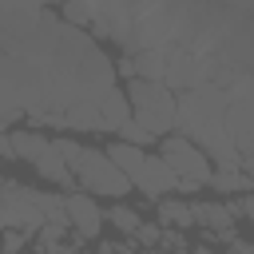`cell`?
Instances as JSON below:
<instances>
[{
    "mask_svg": "<svg viewBox=\"0 0 254 254\" xmlns=\"http://www.w3.org/2000/svg\"><path fill=\"white\" fill-rule=\"evenodd\" d=\"M127 119H131V111H127V95H123V87L115 83L111 91L99 95V123H103V131H119Z\"/></svg>",
    "mask_w": 254,
    "mask_h": 254,
    "instance_id": "9c48e42d",
    "label": "cell"
},
{
    "mask_svg": "<svg viewBox=\"0 0 254 254\" xmlns=\"http://www.w3.org/2000/svg\"><path fill=\"white\" fill-rule=\"evenodd\" d=\"M12 155L24 159V163H32V167L40 171V179H48L52 187L75 190V183H71V175H67V167H64V159L56 155V147H52L48 135L28 131V127H24V131H12Z\"/></svg>",
    "mask_w": 254,
    "mask_h": 254,
    "instance_id": "3957f363",
    "label": "cell"
},
{
    "mask_svg": "<svg viewBox=\"0 0 254 254\" xmlns=\"http://www.w3.org/2000/svg\"><path fill=\"white\" fill-rule=\"evenodd\" d=\"M190 214H194V226H202V230H210V234L234 230V218H230V210H226L222 198H218V202H198V198H190Z\"/></svg>",
    "mask_w": 254,
    "mask_h": 254,
    "instance_id": "ba28073f",
    "label": "cell"
},
{
    "mask_svg": "<svg viewBox=\"0 0 254 254\" xmlns=\"http://www.w3.org/2000/svg\"><path fill=\"white\" fill-rule=\"evenodd\" d=\"M147 254H187V250H147Z\"/></svg>",
    "mask_w": 254,
    "mask_h": 254,
    "instance_id": "44dd1931",
    "label": "cell"
},
{
    "mask_svg": "<svg viewBox=\"0 0 254 254\" xmlns=\"http://www.w3.org/2000/svg\"><path fill=\"white\" fill-rule=\"evenodd\" d=\"M103 218H107L115 230H123L127 238H135V230H139V222H143V218H139V210H135V206H127V202H111V206L103 210Z\"/></svg>",
    "mask_w": 254,
    "mask_h": 254,
    "instance_id": "7c38bea8",
    "label": "cell"
},
{
    "mask_svg": "<svg viewBox=\"0 0 254 254\" xmlns=\"http://www.w3.org/2000/svg\"><path fill=\"white\" fill-rule=\"evenodd\" d=\"M135 246H151L155 250V242H159V222H139V230H135V238H131Z\"/></svg>",
    "mask_w": 254,
    "mask_h": 254,
    "instance_id": "2e32d148",
    "label": "cell"
},
{
    "mask_svg": "<svg viewBox=\"0 0 254 254\" xmlns=\"http://www.w3.org/2000/svg\"><path fill=\"white\" fill-rule=\"evenodd\" d=\"M28 242H32L28 234H20V230H4V234H0V254H24Z\"/></svg>",
    "mask_w": 254,
    "mask_h": 254,
    "instance_id": "9a60e30c",
    "label": "cell"
},
{
    "mask_svg": "<svg viewBox=\"0 0 254 254\" xmlns=\"http://www.w3.org/2000/svg\"><path fill=\"white\" fill-rule=\"evenodd\" d=\"M131 190H139L147 202L171 198V194H175V175L167 171V163H163L159 155H143V167H139V175L131 179Z\"/></svg>",
    "mask_w": 254,
    "mask_h": 254,
    "instance_id": "52a82bcc",
    "label": "cell"
},
{
    "mask_svg": "<svg viewBox=\"0 0 254 254\" xmlns=\"http://www.w3.org/2000/svg\"><path fill=\"white\" fill-rule=\"evenodd\" d=\"M52 147H56V155L64 159L75 190H83V194H91V198L103 194V198H111V202H123V194L131 190V183L111 167V159H107L103 151L83 147V143H75V139H67V135H56Z\"/></svg>",
    "mask_w": 254,
    "mask_h": 254,
    "instance_id": "6da1fadb",
    "label": "cell"
},
{
    "mask_svg": "<svg viewBox=\"0 0 254 254\" xmlns=\"http://www.w3.org/2000/svg\"><path fill=\"white\" fill-rule=\"evenodd\" d=\"M0 159H16L12 155V131H8V123H0Z\"/></svg>",
    "mask_w": 254,
    "mask_h": 254,
    "instance_id": "d6986e66",
    "label": "cell"
},
{
    "mask_svg": "<svg viewBox=\"0 0 254 254\" xmlns=\"http://www.w3.org/2000/svg\"><path fill=\"white\" fill-rule=\"evenodd\" d=\"M64 214H67V230L79 238V242H91L99 238V226H103V206L83 194V190H67L64 194Z\"/></svg>",
    "mask_w": 254,
    "mask_h": 254,
    "instance_id": "8992f818",
    "label": "cell"
},
{
    "mask_svg": "<svg viewBox=\"0 0 254 254\" xmlns=\"http://www.w3.org/2000/svg\"><path fill=\"white\" fill-rule=\"evenodd\" d=\"M0 218H4V230H20V234H36L44 226V214H40V190L24 187L20 179H8L0 175Z\"/></svg>",
    "mask_w": 254,
    "mask_h": 254,
    "instance_id": "277c9868",
    "label": "cell"
},
{
    "mask_svg": "<svg viewBox=\"0 0 254 254\" xmlns=\"http://www.w3.org/2000/svg\"><path fill=\"white\" fill-rule=\"evenodd\" d=\"M222 254H254V246H250L246 238H230V242L222 246Z\"/></svg>",
    "mask_w": 254,
    "mask_h": 254,
    "instance_id": "ac0fdd59",
    "label": "cell"
},
{
    "mask_svg": "<svg viewBox=\"0 0 254 254\" xmlns=\"http://www.w3.org/2000/svg\"><path fill=\"white\" fill-rule=\"evenodd\" d=\"M194 254H214V250L210 246H194Z\"/></svg>",
    "mask_w": 254,
    "mask_h": 254,
    "instance_id": "7402d4cb",
    "label": "cell"
},
{
    "mask_svg": "<svg viewBox=\"0 0 254 254\" xmlns=\"http://www.w3.org/2000/svg\"><path fill=\"white\" fill-rule=\"evenodd\" d=\"M159 226H171V230H190L194 226V214H190V198H159Z\"/></svg>",
    "mask_w": 254,
    "mask_h": 254,
    "instance_id": "30bf717a",
    "label": "cell"
},
{
    "mask_svg": "<svg viewBox=\"0 0 254 254\" xmlns=\"http://www.w3.org/2000/svg\"><path fill=\"white\" fill-rule=\"evenodd\" d=\"M0 234H4V218H0Z\"/></svg>",
    "mask_w": 254,
    "mask_h": 254,
    "instance_id": "603a6c76",
    "label": "cell"
},
{
    "mask_svg": "<svg viewBox=\"0 0 254 254\" xmlns=\"http://www.w3.org/2000/svg\"><path fill=\"white\" fill-rule=\"evenodd\" d=\"M206 187L218 190L222 202H226V198H234V194H250V175H242V171H210Z\"/></svg>",
    "mask_w": 254,
    "mask_h": 254,
    "instance_id": "8fae6325",
    "label": "cell"
},
{
    "mask_svg": "<svg viewBox=\"0 0 254 254\" xmlns=\"http://www.w3.org/2000/svg\"><path fill=\"white\" fill-rule=\"evenodd\" d=\"M44 254H75V246H71V242H56V246H48Z\"/></svg>",
    "mask_w": 254,
    "mask_h": 254,
    "instance_id": "ffe728a7",
    "label": "cell"
},
{
    "mask_svg": "<svg viewBox=\"0 0 254 254\" xmlns=\"http://www.w3.org/2000/svg\"><path fill=\"white\" fill-rule=\"evenodd\" d=\"M159 159L167 163V171L175 175V183L179 179H187V183H198V187H206V179H210V159L194 147V143H187L183 135H163L159 139Z\"/></svg>",
    "mask_w": 254,
    "mask_h": 254,
    "instance_id": "5b68a950",
    "label": "cell"
},
{
    "mask_svg": "<svg viewBox=\"0 0 254 254\" xmlns=\"http://www.w3.org/2000/svg\"><path fill=\"white\" fill-rule=\"evenodd\" d=\"M155 250H187V238H183V230L159 226V242H155Z\"/></svg>",
    "mask_w": 254,
    "mask_h": 254,
    "instance_id": "5bb4252c",
    "label": "cell"
},
{
    "mask_svg": "<svg viewBox=\"0 0 254 254\" xmlns=\"http://www.w3.org/2000/svg\"><path fill=\"white\" fill-rule=\"evenodd\" d=\"M115 135H119V139H115V143H127V147H139V151H143V147H151V143H155V139H151V135H147V131H143V127H139V123H131V119H127V123H123V127H119V131H115Z\"/></svg>",
    "mask_w": 254,
    "mask_h": 254,
    "instance_id": "4fadbf2b",
    "label": "cell"
},
{
    "mask_svg": "<svg viewBox=\"0 0 254 254\" xmlns=\"http://www.w3.org/2000/svg\"><path fill=\"white\" fill-rule=\"evenodd\" d=\"M103 254H139V246L127 238V242H103Z\"/></svg>",
    "mask_w": 254,
    "mask_h": 254,
    "instance_id": "e0dca14e",
    "label": "cell"
},
{
    "mask_svg": "<svg viewBox=\"0 0 254 254\" xmlns=\"http://www.w3.org/2000/svg\"><path fill=\"white\" fill-rule=\"evenodd\" d=\"M123 95H127L131 123H139L151 139H163V135H171V131H175V95H171L163 83L131 79Z\"/></svg>",
    "mask_w": 254,
    "mask_h": 254,
    "instance_id": "7a4b0ae2",
    "label": "cell"
}]
</instances>
